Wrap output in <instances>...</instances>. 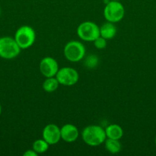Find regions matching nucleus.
<instances>
[{
    "label": "nucleus",
    "mask_w": 156,
    "mask_h": 156,
    "mask_svg": "<svg viewBox=\"0 0 156 156\" xmlns=\"http://www.w3.org/2000/svg\"><path fill=\"white\" fill-rule=\"evenodd\" d=\"M61 139L67 143H73L77 140L79 131L76 126L70 123L64 125L61 128Z\"/></svg>",
    "instance_id": "nucleus-10"
},
{
    "label": "nucleus",
    "mask_w": 156,
    "mask_h": 156,
    "mask_svg": "<svg viewBox=\"0 0 156 156\" xmlns=\"http://www.w3.org/2000/svg\"><path fill=\"white\" fill-rule=\"evenodd\" d=\"M111 1H119V0H111Z\"/></svg>",
    "instance_id": "nucleus-20"
},
{
    "label": "nucleus",
    "mask_w": 156,
    "mask_h": 156,
    "mask_svg": "<svg viewBox=\"0 0 156 156\" xmlns=\"http://www.w3.org/2000/svg\"><path fill=\"white\" fill-rule=\"evenodd\" d=\"M86 48L82 43L76 41H71L67 43L64 49V56L67 60L76 62L84 59Z\"/></svg>",
    "instance_id": "nucleus-4"
},
{
    "label": "nucleus",
    "mask_w": 156,
    "mask_h": 156,
    "mask_svg": "<svg viewBox=\"0 0 156 156\" xmlns=\"http://www.w3.org/2000/svg\"><path fill=\"white\" fill-rule=\"evenodd\" d=\"M56 78L60 85L65 86H71L75 85L79 80V74L77 71L71 67H64L58 70Z\"/></svg>",
    "instance_id": "nucleus-7"
},
{
    "label": "nucleus",
    "mask_w": 156,
    "mask_h": 156,
    "mask_svg": "<svg viewBox=\"0 0 156 156\" xmlns=\"http://www.w3.org/2000/svg\"><path fill=\"white\" fill-rule=\"evenodd\" d=\"M105 148L110 153L117 154L121 151L122 146L119 140L107 138L105 140Z\"/></svg>",
    "instance_id": "nucleus-13"
},
{
    "label": "nucleus",
    "mask_w": 156,
    "mask_h": 156,
    "mask_svg": "<svg viewBox=\"0 0 156 156\" xmlns=\"http://www.w3.org/2000/svg\"><path fill=\"white\" fill-rule=\"evenodd\" d=\"M21 50L15 38L10 37H0V57L6 59H14L18 56Z\"/></svg>",
    "instance_id": "nucleus-3"
},
{
    "label": "nucleus",
    "mask_w": 156,
    "mask_h": 156,
    "mask_svg": "<svg viewBox=\"0 0 156 156\" xmlns=\"http://www.w3.org/2000/svg\"><path fill=\"white\" fill-rule=\"evenodd\" d=\"M106 138L120 140L123 136V129L118 124H110L105 129Z\"/></svg>",
    "instance_id": "nucleus-12"
},
{
    "label": "nucleus",
    "mask_w": 156,
    "mask_h": 156,
    "mask_svg": "<svg viewBox=\"0 0 156 156\" xmlns=\"http://www.w3.org/2000/svg\"><path fill=\"white\" fill-rule=\"evenodd\" d=\"M39 69L41 74L46 78L54 77L59 70V66L56 59L53 57L47 56L41 59L39 65Z\"/></svg>",
    "instance_id": "nucleus-8"
},
{
    "label": "nucleus",
    "mask_w": 156,
    "mask_h": 156,
    "mask_svg": "<svg viewBox=\"0 0 156 156\" xmlns=\"http://www.w3.org/2000/svg\"><path fill=\"white\" fill-rule=\"evenodd\" d=\"M42 136L43 139L49 145H55L61 139V129L53 123L47 124L43 129Z\"/></svg>",
    "instance_id": "nucleus-9"
},
{
    "label": "nucleus",
    "mask_w": 156,
    "mask_h": 156,
    "mask_svg": "<svg viewBox=\"0 0 156 156\" xmlns=\"http://www.w3.org/2000/svg\"><path fill=\"white\" fill-rule=\"evenodd\" d=\"M98 62H99V59H98L97 56L95 55H90L86 58L84 65L87 68L93 69L98 65Z\"/></svg>",
    "instance_id": "nucleus-16"
},
{
    "label": "nucleus",
    "mask_w": 156,
    "mask_h": 156,
    "mask_svg": "<svg viewBox=\"0 0 156 156\" xmlns=\"http://www.w3.org/2000/svg\"><path fill=\"white\" fill-rule=\"evenodd\" d=\"M116 32H117L116 27L113 22L110 21L103 24L99 27V34L106 40H110L114 37L115 35L116 34Z\"/></svg>",
    "instance_id": "nucleus-11"
},
{
    "label": "nucleus",
    "mask_w": 156,
    "mask_h": 156,
    "mask_svg": "<svg viewBox=\"0 0 156 156\" xmlns=\"http://www.w3.org/2000/svg\"><path fill=\"white\" fill-rule=\"evenodd\" d=\"M2 114V106H1V104H0V115Z\"/></svg>",
    "instance_id": "nucleus-19"
},
{
    "label": "nucleus",
    "mask_w": 156,
    "mask_h": 156,
    "mask_svg": "<svg viewBox=\"0 0 156 156\" xmlns=\"http://www.w3.org/2000/svg\"><path fill=\"white\" fill-rule=\"evenodd\" d=\"M82 139L84 143L90 146H98L102 144L106 139L105 129L100 126L90 125L84 129Z\"/></svg>",
    "instance_id": "nucleus-1"
},
{
    "label": "nucleus",
    "mask_w": 156,
    "mask_h": 156,
    "mask_svg": "<svg viewBox=\"0 0 156 156\" xmlns=\"http://www.w3.org/2000/svg\"><path fill=\"white\" fill-rule=\"evenodd\" d=\"M77 35L81 40L85 41H94L99 34V27L93 21H84L77 27Z\"/></svg>",
    "instance_id": "nucleus-6"
},
{
    "label": "nucleus",
    "mask_w": 156,
    "mask_h": 156,
    "mask_svg": "<svg viewBox=\"0 0 156 156\" xmlns=\"http://www.w3.org/2000/svg\"><path fill=\"white\" fill-rule=\"evenodd\" d=\"M60 83L58 81L56 77H49L45 79V81L43 83L42 87L43 89L46 91V92H54L58 89V86H59Z\"/></svg>",
    "instance_id": "nucleus-14"
},
{
    "label": "nucleus",
    "mask_w": 156,
    "mask_h": 156,
    "mask_svg": "<svg viewBox=\"0 0 156 156\" xmlns=\"http://www.w3.org/2000/svg\"><path fill=\"white\" fill-rule=\"evenodd\" d=\"M50 145L43 139V140H38L34 142L32 145V149L38 154H42L47 152Z\"/></svg>",
    "instance_id": "nucleus-15"
},
{
    "label": "nucleus",
    "mask_w": 156,
    "mask_h": 156,
    "mask_svg": "<svg viewBox=\"0 0 156 156\" xmlns=\"http://www.w3.org/2000/svg\"><path fill=\"white\" fill-rule=\"evenodd\" d=\"M93 44H94L95 47L99 49V50H102V49L106 48V47L107 45L106 40L101 36L98 37L93 41Z\"/></svg>",
    "instance_id": "nucleus-17"
},
{
    "label": "nucleus",
    "mask_w": 156,
    "mask_h": 156,
    "mask_svg": "<svg viewBox=\"0 0 156 156\" xmlns=\"http://www.w3.org/2000/svg\"><path fill=\"white\" fill-rule=\"evenodd\" d=\"M0 15H1V9H0Z\"/></svg>",
    "instance_id": "nucleus-21"
},
{
    "label": "nucleus",
    "mask_w": 156,
    "mask_h": 156,
    "mask_svg": "<svg viewBox=\"0 0 156 156\" xmlns=\"http://www.w3.org/2000/svg\"><path fill=\"white\" fill-rule=\"evenodd\" d=\"M155 144H156V136H155Z\"/></svg>",
    "instance_id": "nucleus-22"
},
{
    "label": "nucleus",
    "mask_w": 156,
    "mask_h": 156,
    "mask_svg": "<svg viewBox=\"0 0 156 156\" xmlns=\"http://www.w3.org/2000/svg\"><path fill=\"white\" fill-rule=\"evenodd\" d=\"M38 154L36 152L32 149V150H27L24 153V156H37Z\"/></svg>",
    "instance_id": "nucleus-18"
},
{
    "label": "nucleus",
    "mask_w": 156,
    "mask_h": 156,
    "mask_svg": "<svg viewBox=\"0 0 156 156\" xmlns=\"http://www.w3.org/2000/svg\"><path fill=\"white\" fill-rule=\"evenodd\" d=\"M35 31L32 27L24 25L20 27L16 30L15 34V40L19 47L23 50L29 48L34 44L35 41Z\"/></svg>",
    "instance_id": "nucleus-2"
},
{
    "label": "nucleus",
    "mask_w": 156,
    "mask_h": 156,
    "mask_svg": "<svg viewBox=\"0 0 156 156\" xmlns=\"http://www.w3.org/2000/svg\"><path fill=\"white\" fill-rule=\"evenodd\" d=\"M103 14L107 21L116 23L123 18L125 9L119 1H110L106 5Z\"/></svg>",
    "instance_id": "nucleus-5"
}]
</instances>
